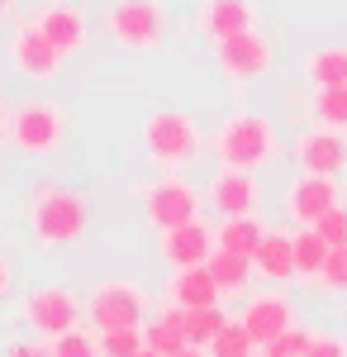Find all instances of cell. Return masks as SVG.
<instances>
[{
	"instance_id": "cell-21",
	"label": "cell",
	"mask_w": 347,
	"mask_h": 357,
	"mask_svg": "<svg viewBox=\"0 0 347 357\" xmlns=\"http://www.w3.org/2000/svg\"><path fill=\"white\" fill-rule=\"evenodd\" d=\"M304 86H347V48L338 43H328V48H314V53L304 57Z\"/></svg>"
},
{
	"instance_id": "cell-10",
	"label": "cell",
	"mask_w": 347,
	"mask_h": 357,
	"mask_svg": "<svg viewBox=\"0 0 347 357\" xmlns=\"http://www.w3.org/2000/svg\"><path fill=\"white\" fill-rule=\"evenodd\" d=\"M205 205L219 220H238V215H257L262 210V181L257 172H238V167H219L205 186Z\"/></svg>"
},
{
	"instance_id": "cell-35",
	"label": "cell",
	"mask_w": 347,
	"mask_h": 357,
	"mask_svg": "<svg viewBox=\"0 0 347 357\" xmlns=\"http://www.w3.org/2000/svg\"><path fill=\"white\" fill-rule=\"evenodd\" d=\"M10 291H15V267H10V257L0 252V305L10 301Z\"/></svg>"
},
{
	"instance_id": "cell-15",
	"label": "cell",
	"mask_w": 347,
	"mask_h": 357,
	"mask_svg": "<svg viewBox=\"0 0 347 357\" xmlns=\"http://www.w3.org/2000/svg\"><path fill=\"white\" fill-rule=\"evenodd\" d=\"M33 24L53 38L62 57L86 53V43H91V20H86V10H81L77 0H48V5H38Z\"/></svg>"
},
{
	"instance_id": "cell-9",
	"label": "cell",
	"mask_w": 347,
	"mask_h": 357,
	"mask_svg": "<svg viewBox=\"0 0 347 357\" xmlns=\"http://www.w3.org/2000/svg\"><path fill=\"white\" fill-rule=\"evenodd\" d=\"M214 62H219V77L233 86H252L271 77L276 67V43H271L262 29H247V33H233L224 43H214Z\"/></svg>"
},
{
	"instance_id": "cell-30",
	"label": "cell",
	"mask_w": 347,
	"mask_h": 357,
	"mask_svg": "<svg viewBox=\"0 0 347 357\" xmlns=\"http://www.w3.org/2000/svg\"><path fill=\"white\" fill-rule=\"evenodd\" d=\"M314 291H323V296H347V248H333V252H328Z\"/></svg>"
},
{
	"instance_id": "cell-24",
	"label": "cell",
	"mask_w": 347,
	"mask_h": 357,
	"mask_svg": "<svg viewBox=\"0 0 347 357\" xmlns=\"http://www.w3.org/2000/svg\"><path fill=\"white\" fill-rule=\"evenodd\" d=\"M328 238H323L319 229H295V276L304 281V286H314L323 272V262H328Z\"/></svg>"
},
{
	"instance_id": "cell-8",
	"label": "cell",
	"mask_w": 347,
	"mask_h": 357,
	"mask_svg": "<svg viewBox=\"0 0 347 357\" xmlns=\"http://www.w3.org/2000/svg\"><path fill=\"white\" fill-rule=\"evenodd\" d=\"M138 195H143V220H148V229H157V234L200 220V205H205V191L190 186L186 172H162L157 181L138 186Z\"/></svg>"
},
{
	"instance_id": "cell-40",
	"label": "cell",
	"mask_w": 347,
	"mask_h": 357,
	"mask_svg": "<svg viewBox=\"0 0 347 357\" xmlns=\"http://www.w3.org/2000/svg\"><path fill=\"white\" fill-rule=\"evenodd\" d=\"M252 357H267V353H252Z\"/></svg>"
},
{
	"instance_id": "cell-2",
	"label": "cell",
	"mask_w": 347,
	"mask_h": 357,
	"mask_svg": "<svg viewBox=\"0 0 347 357\" xmlns=\"http://www.w3.org/2000/svg\"><path fill=\"white\" fill-rule=\"evenodd\" d=\"M210 148L219 167H238V172H262L281 158V134L271 124V114L257 110H233L219 129L210 134Z\"/></svg>"
},
{
	"instance_id": "cell-36",
	"label": "cell",
	"mask_w": 347,
	"mask_h": 357,
	"mask_svg": "<svg viewBox=\"0 0 347 357\" xmlns=\"http://www.w3.org/2000/svg\"><path fill=\"white\" fill-rule=\"evenodd\" d=\"M10 114H15V105L5 100V91H0V138L10 134Z\"/></svg>"
},
{
	"instance_id": "cell-33",
	"label": "cell",
	"mask_w": 347,
	"mask_h": 357,
	"mask_svg": "<svg viewBox=\"0 0 347 357\" xmlns=\"http://www.w3.org/2000/svg\"><path fill=\"white\" fill-rule=\"evenodd\" d=\"M309 357H347V338L343 333H314Z\"/></svg>"
},
{
	"instance_id": "cell-25",
	"label": "cell",
	"mask_w": 347,
	"mask_h": 357,
	"mask_svg": "<svg viewBox=\"0 0 347 357\" xmlns=\"http://www.w3.org/2000/svg\"><path fill=\"white\" fill-rule=\"evenodd\" d=\"M309 119L319 129H333V134H347V86H323L309 96Z\"/></svg>"
},
{
	"instance_id": "cell-39",
	"label": "cell",
	"mask_w": 347,
	"mask_h": 357,
	"mask_svg": "<svg viewBox=\"0 0 347 357\" xmlns=\"http://www.w3.org/2000/svg\"><path fill=\"white\" fill-rule=\"evenodd\" d=\"M138 357H157V353H153V348H143V353H138Z\"/></svg>"
},
{
	"instance_id": "cell-6",
	"label": "cell",
	"mask_w": 347,
	"mask_h": 357,
	"mask_svg": "<svg viewBox=\"0 0 347 357\" xmlns=\"http://www.w3.org/2000/svg\"><path fill=\"white\" fill-rule=\"evenodd\" d=\"M171 15L162 0H114L105 10V33L129 53H157L167 43Z\"/></svg>"
},
{
	"instance_id": "cell-5",
	"label": "cell",
	"mask_w": 347,
	"mask_h": 357,
	"mask_svg": "<svg viewBox=\"0 0 347 357\" xmlns=\"http://www.w3.org/2000/svg\"><path fill=\"white\" fill-rule=\"evenodd\" d=\"M86 319L95 324V333L109 329H143L153 319V301L138 281H95L86 291Z\"/></svg>"
},
{
	"instance_id": "cell-37",
	"label": "cell",
	"mask_w": 347,
	"mask_h": 357,
	"mask_svg": "<svg viewBox=\"0 0 347 357\" xmlns=\"http://www.w3.org/2000/svg\"><path fill=\"white\" fill-rule=\"evenodd\" d=\"M171 357H210L205 348H181V353H171Z\"/></svg>"
},
{
	"instance_id": "cell-4",
	"label": "cell",
	"mask_w": 347,
	"mask_h": 357,
	"mask_svg": "<svg viewBox=\"0 0 347 357\" xmlns=\"http://www.w3.org/2000/svg\"><path fill=\"white\" fill-rule=\"evenodd\" d=\"M10 148L15 153H24V158H53L57 148H62V138H67V114L57 100L48 96H29L15 105L10 114Z\"/></svg>"
},
{
	"instance_id": "cell-17",
	"label": "cell",
	"mask_w": 347,
	"mask_h": 357,
	"mask_svg": "<svg viewBox=\"0 0 347 357\" xmlns=\"http://www.w3.org/2000/svg\"><path fill=\"white\" fill-rule=\"evenodd\" d=\"M295 162L300 172H314V176H338L347 172V134H333V129H304L295 138Z\"/></svg>"
},
{
	"instance_id": "cell-19",
	"label": "cell",
	"mask_w": 347,
	"mask_h": 357,
	"mask_svg": "<svg viewBox=\"0 0 347 357\" xmlns=\"http://www.w3.org/2000/svg\"><path fill=\"white\" fill-rule=\"evenodd\" d=\"M252 267H257V276L271 281V286L295 281V234L271 229L267 238H262V248H257V257H252Z\"/></svg>"
},
{
	"instance_id": "cell-18",
	"label": "cell",
	"mask_w": 347,
	"mask_h": 357,
	"mask_svg": "<svg viewBox=\"0 0 347 357\" xmlns=\"http://www.w3.org/2000/svg\"><path fill=\"white\" fill-rule=\"evenodd\" d=\"M167 305H176V310H210V305H224V291H219L210 267H176L167 276Z\"/></svg>"
},
{
	"instance_id": "cell-29",
	"label": "cell",
	"mask_w": 347,
	"mask_h": 357,
	"mask_svg": "<svg viewBox=\"0 0 347 357\" xmlns=\"http://www.w3.org/2000/svg\"><path fill=\"white\" fill-rule=\"evenodd\" d=\"M143 348H148L143 329H109V333H100V357H138Z\"/></svg>"
},
{
	"instance_id": "cell-22",
	"label": "cell",
	"mask_w": 347,
	"mask_h": 357,
	"mask_svg": "<svg viewBox=\"0 0 347 357\" xmlns=\"http://www.w3.org/2000/svg\"><path fill=\"white\" fill-rule=\"evenodd\" d=\"M271 229L257 215H238V220H224L219 224V248L224 252H238V257H257V248Z\"/></svg>"
},
{
	"instance_id": "cell-1",
	"label": "cell",
	"mask_w": 347,
	"mask_h": 357,
	"mask_svg": "<svg viewBox=\"0 0 347 357\" xmlns=\"http://www.w3.org/2000/svg\"><path fill=\"white\" fill-rule=\"evenodd\" d=\"M24 224H29V238L38 248H86V238H91V205L72 186L43 181L29 195Z\"/></svg>"
},
{
	"instance_id": "cell-7",
	"label": "cell",
	"mask_w": 347,
	"mask_h": 357,
	"mask_svg": "<svg viewBox=\"0 0 347 357\" xmlns=\"http://www.w3.org/2000/svg\"><path fill=\"white\" fill-rule=\"evenodd\" d=\"M20 319L29 324V333H38V338H62V333L81 329V319H86V296H77L72 286H33L24 301H20Z\"/></svg>"
},
{
	"instance_id": "cell-32",
	"label": "cell",
	"mask_w": 347,
	"mask_h": 357,
	"mask_svg": "<svg viewBox=\"0 0 347 357\" xmlns=\"http://www.w3.org/2000/svg\"><path fill=\"white\" fill-rule=\"evenodd\" d=\"M314 229L328 238V248H347V200H338V205H333Z\"/></svg>"
},
{
	"instance_id": "cell-20",
	"label": "cell",
	"mask_w": 347,
	"mask_h": 357,
	"mask_svg": "<svg viewBox=\"0 0 347 357\" xmlns=\"http://www.w3.org/2000/svg\"><path fill=\"white\" fill-rule=\"evenodd\" d=\"M143 338H148V348H153L157 357H171V353H181V348H190V338H186V310L162 305L157 314L143 324Z\"/></svg>"
},
{
	"instance_id": "cell-12",
	"label": "cell",
	"mask_w": 347,
	"mask_h": 357,
	"mask_svg": "<svg viewBox=\"0 0 347 357\" xmlns=\"http://www.w3.org/2000/svg\"><path fill=\"white\" fill-rule=\"evenodd\" d=\"M10 62H15V72H20L24 82H53L67 57L57 53V43L29 20V24H20L15 38H10Z\"/></svg>"
},
{
	"instance_id": "cell-16",
	"label": "cell",
	"mask_w": 347,
	"mask_h": 357,
	"mask_svg": "<svg viewBox=\"0 0 347 357\" xmlns=\"http://www.w3.org/2000/svg\"><path fill=\"white\" fill-rule=\"evenodd\" d=\"M195 29H200L210 43H224V38H233V33L262 29V10H257V0H200Z\"/></svg>"
},
{
	"instance_id": "cell-38",
	"label": "cell",
	"mask_w": 347,
	"mask_h": 357,
	"mask_svg": "<svg viewBox=\"0 0 347 357\" xmlns=\"http://www.w3.org/2000/svg\"><path fill=\"white\" fill-rule=\"evenodd\" d=\"M5 20H10V0H0V24H5Z\"/></svg>"
},
{
	"instance_id": "cell-11",
	"label": "cell",
	"mask_w": 347,
	"mask_h": 357,
	"mask_svg": "<svg viewBox=\"0 0 347 357\" xmlns=\"http://www.w3.org/2000/svg\"><path fill=\"white\" fill-rule=\"evenodd\" d=\"M343 200L338 176H314V172H300L291 186H286V220L300 229H314V224Z\"/></svg>"
},
{
	"instance_id": "cell-26",
	"label": "cell",
	"mask_w": 347,
	"mask_h": 357,
	"mask_svg": "<svg viewBox=\"0 0 347 357\" xmlns=\"http://www.w3.org/2000/svg\"><path fill=\"white\" fill-rule=\"evenodd\" d=\"M233 319H229V310L224 305H210V310H186V338L190 348H210L219 333L229 329Z\"/></svg>"
},
{
	"instance_id": "cell-13",
	"label": "cell",
	"mask_w": 347,
	"mask_h": 357,
	"mask_svg": "<svg viewBox=\"0 0 347 357\" xmlns=\"http://www.w3.org/2000/svg\"><path fill=\"white\" fill-rule=\"evenodd\" d=\"M219 248V229H210L205 220H190L181 229H167L157 234V257L167 262V272L176 267H205Z\"/></svg>"
},
{
	"instance_id": "cell-31",
	"label": "cell",
	"mask_w": 347,
	"mask_h": 357,
	"mask_svg": "<svg viewBox=\"0 0 347 357\" xmlns=\"http://www.w3.org/2000/svg\"><path fill=\"white\" fill-rule=\"evenodd\" d=\"M53 357H100V333H86V329H72L48 343Z\"/></svg>"
},
{
	"instance_id": "cell-27",
	"label": "cell",
	"mask_w": 347,
	"mask_h": 357,
	"mask_svg": "<svg viewBox=\"0 0 347 357\" xmlns=\"http://www.w3.org/2000/svg\"><path fill=\"white\" fill-rule=\"evenodd\" d=\"M205 353H210V357H252V353H257V343H252V333H247L238 319H233V324L219 333V338H214Z\"/></svg>"
},
{
	"instance_id": "cell-23",
	"label": "cell",
	"mask_w": 347,
	"mask_h": 357,
	"mask_svg": "<svg viewBox=\"0 0 347 357\" xmlns=\"http://www.w3.org/2000/svg\"><path fill=\"white\" fill-rule=\"evenodd\" d=\"M205 267L214 272V281H219V291H224V296H247V286H252V276H257L252 257L224 252V248H214V257L205 262Z\"/></svg>"
},
{
	"instance_id": "cell-3",
	"label": "cell",
	"mask_w": 347,
	"mask_h": 357,
	"mask_svg": "<svg viewBox=\"0 0 347 357\" xmlns=\"http://www.w3.org/2000/svg\"><path fill=\"white\" fill-rule=\"evenodd\" d=\"M200 148H205V134H200L195 114H186V110L148 114V124H143V153H148L153 167H162V172H186L200 158Z\"/></svg>"
},
{
	"instance_id": "cell-28",
	"label": "cell",
	"mask_w": 347,
	"mask_h": 357,
	"mask_svg": "<svg viewBox=\"0 0 347 357\" xmlns=\"http://www.w3.org/2000/svg\"><path fill=\"white\" fill-rule=\"evenodd\" d=\"M309 343H314V329H304V324H291L286 333H276L262 353L267 357H309Z\"/></svg>"
},
{
	"instance_id": "cell-34",
	"label": "cell",
	"mask_w": 347,
	"mask_h": 357,
	"mask_svg": "<svg viewBox=\"0 0 347 357\" xmlns=\"http://www.w3.org/2000/svg\"><path fill=\"white\" fill-rule=\"evenodd\" d=\"M0 357H53V348H48V343H29V338H20V343H10Z\"/></svg>"
},
{
	"instance_id": "cell-14",
	"label": "cell",
	"mask_w": 347,
	"mask_h": 357,
	"mask_svg": "<svg viewBox=\"0 0 347 357\" xmlns=\"http://www.w3.org/2000/svg\"><path fill=\"white\" fill-rule=\"evenodd\" d=\"M238 324L252 333V343H257V348H267L276 333H286V329L295 324V301L281 291V286L257 291V296H247V301H242Z\"/></svg>"
}]
</instances>
